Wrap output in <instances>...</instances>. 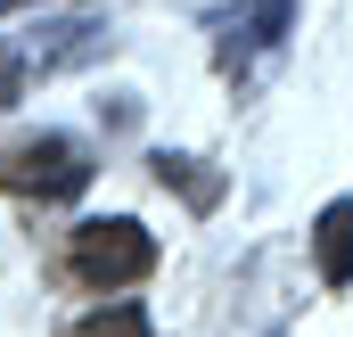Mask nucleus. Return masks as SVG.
Masks as SVG:
<instances>
[{
    "label": "nucleus",
    "instance_id": "nucleus-1",
    "mask_svg": "<svg viewBox=\"0 0 353 337\" xmlns=\"http://www.w3.org/2000/svg\"><path fill=\"white\" fill-rule=\"evenodd\" d=\"M0 189H17V198H83L90 148L66 140V132H25L17 148H0Z\"/></svg>",
    "mask_w": 353,
    "mask_h": 337
},
{
    "label": "nucleus",
    "instance_id": "nucleus-2",
    "mask_svg": "<svg viewBox=\"0 0 353 337\" xmlns=\"http://www.w3.org/2000/svg\"><path fill=\"white\" fill-rule=\"evenodd\" d=\"M66 263H74L83 288H132V280L157 271V239H148L132 214H107V222H83V231H74Z\"/></svg>",
    "mask_w": 353,
    "mask_h": 337
},
{
    "label": "nucleus",
    "instance_id": "nucleus-3",
    "mask_svg": "<svg viewBox=\"0 0 353 337\" xmlns=\"http://www.w3.org/2000/svg\"><path fill=\"white\" fill-rule=\"evenodd\" d=\"M288 0H247V8H222L214 17V58H222V75H247L263 50H279V33H288Z\"/></svg>",
    "mask_w": 353,
    "mask_h": 337
},
{
    "label": "nucleus",
    "instance_id": "nucleus-4",
    "mask_svg": "<svg viewBox=\"0 0 353 337\" xmlns=\"http://www.w3.org/2000/svg\"><path fill=\"white\" fill-rule=\"evenodd\" d=\"M312 263H321L329 288H345V280H353V198L321 206V222H312Z\"/></svg>",
    "mask_w": 353,
    "mask_h": 337
},
{
    "label": "nucleus",
    "instance_id": "nucleus-5",
    "mask_svg": "<svg viewBox=\"0 0 353 337\" xmlns=\"http://www.w3.org/2000/svg\"><path fill=\"white\" fill-rule=\"evenodd\" d=\"M157 181H165V189H181L197 214H214V206H222V173H205L197 157H173V148H165V157H157Z\"/></svg>",
    "mask_w": 353,
    "mask_h": 337
},
{
    "label": "nucleus",
    "instance_id": "nucleus-6",
    "mask_svg": "<svg viewBox=\"0 0 353 337\" xmlns=\"http://www.w3.org/2000/svg\"><path fill=\"white\" fill-rule=\"evenodd\" d=\"M74 337H157V329H148V313H140V305H107V313H90Z\"/></svg>",
    "mask_w": 353,
    "mask_h": 337
},
{
    "label": "nucleus",
    "instance_id": "nucleus-7",
    "mask_svg": "<svg viewBox=\"0 0 353 337\" xmlns=\"http://www.w3.org/2000/svg\"><path fill=\"white\" fill-rule=\"evenodd\" d=\"M17 83H25V58H17V50H8V41H0V107H8V99H17Z\"/></svg>",
    "mask_w": 353,
    "mask_h": 337
}]
</instances>
